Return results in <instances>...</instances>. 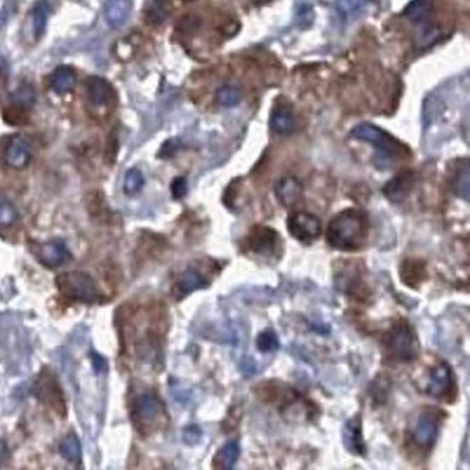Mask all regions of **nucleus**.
<instances>
[{"label":"nucleus","mask_w":470,"mask_h":470,"mask_svg":"<svg viewBox=\"0 0 470 470\" xmlns=\"http://www.w3.org/2000/svg\"><path fill=\"white\" fill-rule=\"evenodd\" d=\"M140 324H121L124 345L132 344L142 361L156 358L164 338L165 317L159 307L137 308L132 310ZM126 320V319H123ZM127 321V320H126Z\"/></svg>","instance_id":"1"},{"label":"nucleus","mask_w":470,"mask_h":470,"mask_svg":"<svg viewBox=\"0 0 470 470\" xmlns=\"http://www.w3.org/2000/svg\"><path fill=\"white\" fill-rule=\"evenodd\" d=\"M368 231L367 215L356 209H347L330 220L326 230L327 243L335 250L356 252L364 248Z\"/></svg>","instance_id":"2"},{"label":"nucleus","mask_w":470,"mask_h":470,"mask_svg":"<svg viewBox=\"0 0 470 470\" xmlns=\"http://www.w3.org/2000/svg\"><path fill=\"white\" fill-rule=\"evenodd\" d=\"M446 414L437 407H423L414 414L405 434L404 448L410 457L426 460L439 437Z\"/></svg>","instance_id":"3"},{"label":"nucleus","mask_w":470,"mask_h":470,"mask_svg":"<svg viewBox=\"0 0 470 470\" xmlns=\"http://www.w3.org/2000/svg\"><path fill=\"white\" fill-rule=\"evenodd\" d=\"M351 137L365 142L375 149L374 165L379 170H391L410 158V149L398 139L374 124H358L351 132Z\"/></svg>","instance_id":"4"},{"label":"nucleus","mask_w":470,"mask_h":470,"mask_svg":"<svg viewBox=\"0 0 470 470\" xmlns=\"http://www.w3.org/2000/svg\"><path fill=\"white\" fill-rule=\"evenodd\" d=\"M257 398L277 408L280 411H289L294 408L300 414L301 419L314 420L319 414L318 406L308 399L297 388L280 380H266L260 382L255 388Z\"/></svg>","instance_id":"5"},{"label":"nucleus","mask_w":470,"mask_h":470,"mask_svg":"<svg viewBox=\"0 0 470 470\" xmlns=\"http://www.w3.org/2000/svg\"><path fill=\"white\" fill-rule=\"evenodd\" d=\"M383 358L390 364H409L419 358L420 343L416 329L404 318L393 321L382 333Z\"/></svg>","instance_id":"6"},{"label":"nucleus","mask_w":470,"mask_h":470,"mask_svg":"<svg viewBox=\"0 0 470 470\" xmlns=\"http://www.w3.org/2000/svg\"><path fill=\"white\" fill-rule=\"evenodd\" d=\"M420 393L438 402L453 404L458 396L457 377L448 362L435 358L420 371L416 379Z\"/></svg>","instance_id":"7"},{"label":"nucleus","mask_w":470,"mask_h":470,"mask_svg":"<svg viewBox=\"0 0 470 470\" xmlns=\"http://www.w3.org/2000/svg\"><path fill=\"white\" fill-rule=\"evenodd\" d=\"M335 285L356 304L370 306L372 290L365 280V268L361 262L345 260L339 264L335 273Z\"/></svg>","instance_id":"8"},{"label":"nucleus","mask_w":470,"mask_h":470,"mask_svg":"<svg viewBox=\"0 0 470 470\" xmlns=\"http://www.w3.org/2000/svg\"><path fill=\"white\" fill-rule=\"evenodd\" d=\"M55 283L61 294L73 301L94 303L100 297L95 280L86 272L61 273L57 275Z\"/></svg>","instance_id":"9"},{"label":"nucleus","mask_w":470,"mask_h":470,"mask_svg":"<svg viewBox=\"0 0 470 470\" xmlns=\"http://www.w3.org/2000/svg\"><path fill=\"white\" fill-rule=\"evenodd\" d=\"M162 405L155 395L142 394L135 400L130 409V417L137 430L142 434H151L158 425Z\"/></svg>","instance_id":"10"},{"label":"nucleus","mask_w":470,"mask_h":470,"mask_svg":"<svg viewBox=\"0 0 470 470\" xmlns=\"http://www.w3.org/2000/svg\"><path fill=\"white\" fill-rule=\"evenodd\" d=\"M287 227L290 235L303 245H312L321 234V223L317 217L304 211L289 214Z\"/></svg>","instance_id":"11"},{"label":"nucleus","mask_w":470,"mask_h":470,"mask_svg":"<svg viewBox=\"0 0 470 470\" xmlns=\"http://www.w3.org/2000/svg\"><path fill=\"white\" fill-rule=\"evenodd\" d=\"M36 395L43 404L49 406L59 416H65L66 408L62 388L54 374L43 371L34 386Z\"/></svg>","instance_id":"12"},{"label":"nucleus","mask_w":470,"mask_h":470,"mask_svg":"<svg viewBox=\"0 0 470 470\" xmlns=\"http://www.w3.org/2000/svg\"><path fill=\"white\" fill-rule=\"evenodd\" d=\"M280 234L274 229L266 225H257L248 234V245L255 254L271 255L280 246Z\"/></svg>","instance_id":"13"},{"label":"nucleus","mask_w":470,"mask_h":470,"mask_svg":"<svg viewBox=\"0 0 470 470\" xmlns=\"http://www.w3.org/2000/svg\"><path fill=\"white\" fill-rule=\"evenodd\" d=\"M36 257L46 268H56L68 262L71 255L62 240L54 239L38 246Z\"/></svg>","instance_id":"14"},{"label":"nucleus","mask_w":470,"mask_h":470,"mask_svg":"<svg viewBox=\"0 0 470 470\" xmlns=\"http://www.w3.org/2000/svg\"><path fill=\"white\" fill-rule=\"evenodd\" d=\"M85 91L89 103L95 107H107L114 103L115 91L105 78L92 75L85 81Z\"/></svg>","instance_id":"15"},{"label":"nucleus","mask_w":470,"mask_h":470,"mask_svg":"<svg viewBox=\"0 0 470 470\" xmlns=\"http://www.w3.org/2000/svg\"><path fill=\"white\" fill-rule=\"evenodd\" d=\"M342 437L344 448L351 454L356 457H365L367 455V446L363 435L361 414H356L345 423Z\"/></svg>","instance_id":"16"},{"label":"nucleus","mask_w":470,"mask_h":470,"mask_svg":"<svg viewBox=\"0 0 470 470\" xmlns=\"http://www.w3.org/2000/svg\"><path fill=\"white\" fill-rule=\"evenodd\" d=\"M31 148L29 142L22 136L11 138L5 150V161L14 169H22L30 163Z\"/></svg>","instance_id":"17"},{"label":"nucleus","mask_w":470,"mask_h":470,"mask_svg":"<svg viewBox=\"0 0 470 470\" xmlns=\"http://www.w3.org/2000/svg\"><path fill=\"white\" fill-rule=\"evenodd\" d=\"M400 278L402 284L411 289H418L427 280L426 263L419 258H407L400 266Z\"/></svg>","instance_id":"18"},{"label":"nucleus","mask_w":470,"mask_h":470,"mask_svg":"<svg viewBox=\"0 0 470 470\" xmlns=\"http://www.w3.org/2000/svg\"><path fill=\"white\" fill-rule=\"evenodd\" d=\"M414 182L411 171L403 170L385 185L383 193L393 203H400L411 192Z\"/></svg>","instance_id":"19"},{"label":"nucleus","mask_w":470,"mask_h":470,"mask_svg":"<svg viewBox=\"0 0 470 470\" xmlns=\"http://www.w3.org/2000/svg\"><path fill=\"white\" fill-rule=\"evenodd\" d=\"M208 285L209 281L202 273L197 269L190 268L183 273L181 277L176 281L174 286L173 293L176 298L181 300L190 293L204 289Z\"/></svg>","instance_id":"20"},{"label":"nucleus","mask_w":470,"mask_h":470,"mask_svg":"<svg viewBox=\"0 0 470 470\" xmlns=\"http://www.w3.org/2000/svg\"><path fill=\"white\" fill-rule=\"evenodd\" d=\"M275 191L281 204L289 208L300 202L301 194H303V185L295 178L289 176L278 182Z\"/></svg>","instance_id":"21"},{"label":"nucleus","mask_w":470,"mask_h":470,"mask_svg":"<svg viewBox=\"0 0 470 470\" xmlns=\"http://www.w3.org/2000/svg\"><path fill=\"white\" fill-rule=\"evenodd\" d=\"M132 8V0H107L106 18L112 27H121L126 23Z\"/></svg>","instance_id":"22"},{"label":"nucleus","mask_w":470,"mask_h":470,"mask_svg":"<svg viewBox=\"0 0 470 470\" xmlns=\"http://www.w3.org/2000/svg\"><path fill=\"white\" fill-rule=\"evenodd\" d=\"M295 124L294 115L288 107L280 106L273 110L269 120L273 132L281 135H290L295 129Z\"/></svg>","instance_id":"23"},{"label":"nucleus","mask_w":470,"mask_h":470,"mask_svg":"<svg viewBox=\"0 0 470 470\" xmlns=\"http://www.w3.org/2000/svg\"><path fill=\"white\" fill-rule=\"evenodd\" d=\"M77 83V73L69 66H58L52 77V86L58 94H66L74 91Z\"/></svg>","instance_id":"24"},{"label":"nucleus","mask_w":470,"mask_h":470,"mask_svg":"<svg viewBox=\"0 0 470 470\" xmlns=\"http://www.w3.org/2000/svg\"><path fill=\"white\" fill-rule=\"evenodd\" d=\"M437 3V0H411L403 10L402 15L414 24L434 13Z\"/></svg>","instance_id":"25"},{"label":"nucleus","mask_w":470,"mask_h":470,"mask_svg":"<svg viewBox=\"0 0 470 470\" xmlns=\"http://www.w3.org/2000/svg\"><path fill=\"white\" fill-rule=\"evenodd\" d=\"M172 7L167 0H148L144 13L147 22L152 24H161L170 16Z\"/></svg>","instance_id":"26"},{"label":"nucleus","mask_w":470,"mask_h":470,"mask_svg":"<svg viewBox=\"0 0 470 470\" xmlns=\"http://www.w3.org/2000/svg\"><path fill=\"white\" fill-rule=\"evenodd\" d=\"M240 448L237 443L229 442L217 453L213 460V466L217 469H231L239 458Z\"/></svg>","instance_id":"27"},{"label":"nucleus","mask_w":470,"mask_h":470,"mask_svg":"<svg viewBox=\"0 0 470 470\" xmlns=\"http://www.w3.org/2000/svg\"><path fill=\"white\" fill-rule=\"evenodd\" d=\"M59 451L61 455L73 465H78L81 463L82 450H81L80 441L77 434L70 433L66 435L60 443Z\"/></svg>","instance_id":"28"},{"label":"nucleus","mask_w":470,"mask_h":470,"mask_svg":"<svg viewBox=\"0 0 470 470\" xmlns=\"http://www.w3.org/2000/svg\"><path fill=\"white\" fill-rule=\"evenodd\" d=\"M242 100L243 91L235 86H222L216 92L217 103L226 108L237 106Z\"/></svg>","instance_id":"29"},{"label":"nucleus","mask_w":470,"mask_h":470,"mask_svg":"<svg viewBox=\"0 0 470 470\" xmlns=\"http://www.w3.org/2000/svg\"><path fill=\"white\" fill-rule=\"evenodd\" d=\"M365 5V0H335V8L342 22L358 15Z\"/></svg>","instance_id":"30"},{"label":"nucleus","mask_w":470,"mask_h":470,"mask_svg":"<svg viewBox=\"0 0 470 470\" xmlns=\"http://www.w3.org/2000/svg\"><path fill=\"white\" fill-rule=\"evenodd\" d=\"M49 7L46 2H39L34 7L33 11V26L34 36L36 39L45 33L46 25L48 22Z\"/></svg>","instance_id":"31"},{"label":"nucleus","mask_w":470,"mask_h":470,"mask_svg":"<svg viewBox=\"0 0 470 470\" xmlns=\"http://www.w3.org/2000/svg\"><path fill=\"white\" fill-rule=\"evenodd\" d=\"M145 184L143 174L138 168H130L124 178L123 190L127 195H135L143 190Z\"/></svg>","instance_id":"32"},{"label":"nucleus","mask_w":470,"mask_h":470,"mask_svg":"<svg viewBox=\"0 0 470 470\" xmlns=\"http://www.w3.org/2000/svg\"><path fill=\"white\" fill-rule=\"evenodd\" d=\"M17 211L13 203L7 197L0 194V226L1 227H10L16 222Z\"/></svg>","instance_id":"33"},{"label":"nucleus","mask_w":470,"mask_h":470,"mask_svg":"<svg viewBox=\"0 0 470 470\" xmlns=\"http://www.w3.org/2000/svg\"><path fill=\"white\" fill-rule=\"evenodd\" d=\"M3 117L6 123L13 126H23L29 121L27 109L15 104L5 110Z\"/></svg>","instance_id":"34"},{"label":"nucleus","mask_w":470,"mask_h":470,"mask_svg":"<svg viewBox=\"0 0 470 470\" xmlns=\"http://www.w3.org/2000/svg\"><path fill=\"white\" fill-rule=\"evenodd\" d=\"M257 344L261 352H272L278 347L277 335L272 330L264 331L258 335Z\"/></svg>","instance_id":"35"},{"label":"nucleus","mask_w":470,"mask_h":470,"mask_svg":"<svg viewBox=\"0 0 470 470\" xmlns=\"http://www.w3.org/2000/svg\"><path fill=\"white\" fill-rule=\"evenodd\" d=\"M13 104L23 108L28 109L29 107L33 105L34 101L33 92L29 88L20 89L18 91L13 97Z\"/></svg>","instance_id":"36"},{"label":"nucleus","mask_w":470,"mask_h":470,"mask_svg":"<svg viewBox=\"0 0 470 470\" xmlns=\"http://www.w3.org/2000/svg\"><path fill=\"white\" fill-rule=\"evenodd\" d=\"M119 151V141L115 132L109 135L108 143L106 145L105 160L110 165L115 164Z\"/></svg>","instance_id":"37"},{"label":"nucleus","mask_w":470,"mask_h":470,"mask_svg":"<svg viewBox=\"0 0 470 470\" xmlns=\"http://www.w3.org/2000/svg\"><path fill=\"white\" fill-rule=\"evenodd\" d=\"M171 193L175 199L184 198L188 193V182L183 176H176L170 185Z\"/></svg>","instance_id":"38"},{"label":"nucleus","mask_w":470,"mask_h":470,"mask_svg":"<svg viewBox=\"0 0 470 470\" xmlns=\"http://www.w3.org/2000/svg\"><path fill=\"white\" fill-rule=\"evenodd\" d=\"M181 146V143L179 139H169L162 145L161 149L159 151V156L163 159L172 158Z\"/></svg>","instance_id":"39"},{"label":"nucleus","mask_w":470,"mask_h":470,"mask_svg":"<svg viewBox=\"0 0 470 470\" xmlns=\"http://www.w3.org/2000/svg\"><path fill=\"white\" fill-rule=\"evenodd\" d=\"M313 15H314V13H313L312 8L310 5H300L298 8V20L301 25H309V23L312 22Z\"/></svg>","instance_id":"40"},{"label":"nucleus","mask_w":470,"mask_h":470,"mask_svg":"<svg viewBox=\"0 0 470 470\" xmlns=\"http://www.w3.org/2000/svg\"><path fill=\"white\" fill-rule=\"evenodd\" d=\"M238 181H234L231 183V185H229L227 190H226L225 196H223V202H225V205L229 208H233L235 199L237 198L238 194Z\"/></svg>","instance_id":"41"},{"label":"nucleus","mask_w":470,"mask_h":470,"mask_svg":"<svg viewBox=\"0 0 470 470\" xmlns=\"http://www.w3.org/2000/svg\"><path fill=\"white\" fill-rule=\"evenodd\" d=\"M8 452L7 446H6L4 442L0 441V466H1L2 464H4L5 461L8 460Z\"/></svg>","instance_id":"42"},{"label":"nucleus","mask_w":470,"mask_h":470,"mask_svg":"<svg viewBox=\"0 0 470 470\" xmlns=\"http://www.w3.org/2000/svg\"><path fill=\"white\" fill-rule=\"evenodd\" d=\"M185 1H192V0H185Z\"/></svg>","instance_id":"43"}]
</instances>
